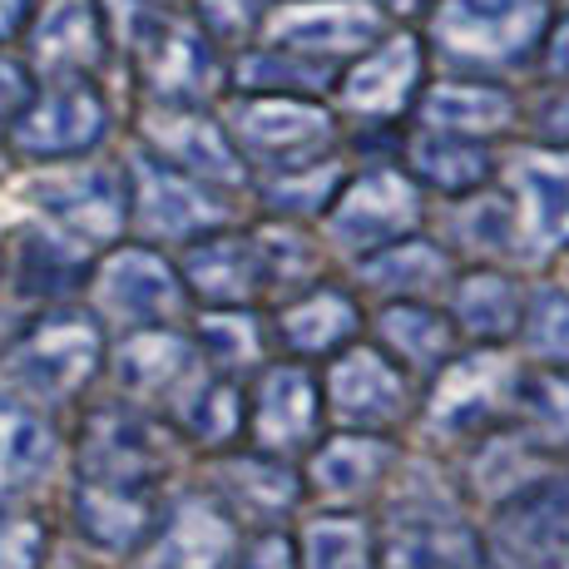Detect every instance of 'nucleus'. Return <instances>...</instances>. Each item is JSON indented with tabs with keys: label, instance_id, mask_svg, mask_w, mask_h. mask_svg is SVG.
Segmentation results:
<instances>
[{
	"label": "nucleus",
	"instance_id": "obj_1",
	"mask_svg": "<svg viewBox=\"0 0 569 569\" xmlns=\"http://www.w3.org/2000/svg\"><path fill=\"white\" fill-rule=\"evenodd\" d=\"M431 50L461 74H510L540 54L555 20L550 0H436Z\"/></svg>",
	"mask_w": 569,
	"mask_h": 569
},
{
	"label": "nucleus",
	"instance_id": "obj_2",
	"mask_svg": "<svg viewBox=\"0 0 569 569\" xmlns=\"http://www.w3.org/2000/svg\"><path fill=\"white\" fill-rule=\"evenodd\" d=\"M104 357L109 337L90 308H46L16 332L6 371L20 397L36 407H60L90 391V381L104 371Z\"/></svg>",
	"mask_w": 569,
	"mask_h": 569
},
{
	"label": "nucleus",
	"instance_id": "obj_3",
	"mask_svg": "<svg viewBox=\"0 0 569 569\" xmlns=\"http://www.w3.org/2000/svg\"><path fill=\"white\" fill-rule=\"evenodd\" d=\"M109 371H114L119 391L124 401L134 407L154 411L159 421H183V411L203 397V387L218 377L208 367V357L199 352L189 332H179L173 322H159V327H134L124 332V342L104 357Z\"/></svg>",
	"mask_w": 569,
	"mask_h": 569
},
{
	"label": "nucleus",
	"instance_id": "obj_4",
	"mask_svg": "<svg viewBox=\"0 0 569 569\" xmlns=\"http://www.w3.org/2000/svg\"><path fill=\"white\" fill-rule=\"evenodd\" d=\"M520 362L506 347H476L456 352L451 362L431 377V391L421 401V421L441 441H476L516 416Z\"/></svg>",
	"mask_w": 569,
	"mask_h": 569
},
{
	"label": "nucleus",
	"instance_id": "obj_5",
	"mask_svg": "<svg viewBox=\"0 0 569 569\" xmlns=\"http://www.w3.org/2000/svg\"><path fill=\"white\" fill-rule=\"evenodd\" d=\"M218 119L238 154L248 159V169L262 163L268 173L317 163L337 144V114L312 94H238Z\"/></svg>",
	"mask_w": 569,
	"mask_h": 569
},
{
	"label": "nucleus",
	"instance_id": "obj_6",
	"mask_svg": "<svg viewBox=\"0 0 569 569\" xmlns=\"http://www.w3.org/2000/svg\"><path fill=\"white\" fill-rule=\"evenodd\" d=\"M109 139V100L94 74L36 84L30 104L10 119L6 144L26 163H74Z\"/></svg>",
	"mask_w": 569,
	"mask_h": 569
},
{
	"label": "nucleus",
	"instance_id": "obj_7",
	"mask_svg": "<svg viewBox=\"0 0 569 569\" xmlns=\"http://www.w3.org/2000/svg\"><path fill=\"white\" fill-rule=\"evenodd\" d=\"M90 312L104 327H159V322H179L189 308L183 278L154 243H109V253L100 262H90Z\"/></svg>",
	"mask_w": 569,
	"mask_h": 569
},
{
	"label": "nucleus",
	"instance_id": "obj_8",
	"mask_svg": "<svg viewBox=\"0 0 569 569\" xmlns=\"http://www.w3.org/2000/svg\"><path fill=\"white\" fill-rule=\"evenodd\" d=\"M129 223L149 238V243H193L203 233L233 223V208H228L223 189L193 179V173L173 169V163L154 159L149 149L129 154Z\"/></svg>",
	"mask_w": 569,
	"mask_h": 569
},
{
	"label": "nucleus",
	"instance_id": "obj_9",
	"mask_svg": "<svg viewBox=\"0 0 569 569\" xmlns=\"http://www.w3.org/2000/svg\"><path fill=\"white\" fill-rule=\"evenodd\" d=\"M486 560V540L446 496H401L387 506L377 569H480Z\"/></svg>",
	"mask_w": 569,
	"mask_h": 569
},
{
	"label": "nucleus",
	"instance_id": "obj_10",
	"mask_svg": "<svg viewBox=\"0 0 569 569\" xmlns=\"http://www.w3.org/2000/svg\"><path fill=\"white\" fill-rule=\"evenodd\" d=\"M322 381V411L337 431H397L416 411L407 367H397L377 342H347L332 352Z\"/></svg>",
	"mask_w": 569,
	"mask_h": 569
},
{
	"label": "nucleus",
	"instance_id": "obj_11",
	"mask_svg": "<svg viewBox=\"0 0 569 569\" xmlns=\"http://www.w3.org/2000/svg\"><path fill=\"white\" fill-rule=\"evenodd\" d=\"M322 218H327V238L342 253L362 258L371 248L391 243V238L416 233V223H421V183L397 163H377V169H362L357 179H347L337 189V199L322 208Z\"/></svg>",
	"mask_w": 569,
	"mask_h": 569
},
{
	"label": "nucleus",
	"instance_id": "obj_12",
	"mask_svg": "<svg viewBox=\"0 0 569 569\" xmlns=\"http://www.w3.org/2000/svg\"><path fill=\"white\" fill-rule=\"evenodd\" d=\"M134 54H139V84H144L149 104L208 109L218 94L228 90L223 50L203 36L199 20L163 16L159 26L134 46Z\"/></svg>",
	"mask_w": 569,
	"mask_h": 569
},
{
	"label": "nucleus",
	"instance_id": "obj_13",
	"mask_svg": "<svg viewBox=\"0 0 569 569\" xmlns=\"http://www.w3.org/2000/svg\"><path fill=\"white\" fill-rule=\"evenodd\" d=\"M387 36L377 0H288L272 6L258 26L262 46L292 50L317 64H342Z\"/></svg>",
	"mask_w": 569,
	"mask_h": 569
},
{
	"label": "nucleus",
	"instance_id": "obj_14",
	"mask_svg": "<svg viewBox=\"0 0 569 569\" xmlns=\"http://www.w3.org/2000/svg\"><path fill=\"white\" fill-rule=\"evenodd\" d=\"M139 149H149V154L173 163V169L193 173V179L213 183V189H243V183H253V169H248V159L228 139L223 119L208 114V109L149 104L139 114Z\"/></svg>",
	"mask_w": 569,
	"mask_h": 569
},
{
	"label": "nucleus",
	"instance_id": "obj_15",
	"mask_svg": "<svg viewBox=\"0 0 569 569\" xmlns=\"http://www.w3.org/2000/svg\"><path fill=\"white\" fill-rule=\"evenodd\" d=\"M243 431L253 436L258 451L282 456V461L312 451L317 431H322V381L312 377V367L298 357L262 362L243 411Z\"/></svg>",
	"mask_w": 569,
	"mask_h": 569
},
{
	"label": "nucleus",
	"instance_id": "obj_16",
	"mask_svg": "<svg viewBox=\"0 0 569 569\" xmlns=\"http://www.w3.org/2000/svg\"><path fill=\"white\" fill-rule=\"evenodd\" d=\"M490 545L506 569H569V470H550L496 506Z\"/></svg>",
	"mask_w": 569,
	"mask_h": 569
},
{
	"label": "nucleus",
	"instance_id": "obj_17",
	"mask_svg": "<svg viewBox=\"0 0 569 569\" xmlns=\"http://www.w3.org/2000/svg\"><path fill=\"white\" fill-rule=\"evenodd\" d=\"M36 208L50 228L84 248H109L129 228V179L109 163L60 169L36 183Z\"/></svg>",
	"mask_w": 569,
	"mask_h": 569
},
{
	"label": "nucleus",
	"instance_id": "obj_18",
	"mask_svg": "<svg viewBox=\"0 0 569 569\" xmlns=\"http://www.w3.org/2000/svg\"><path fill=\"white\" fill-rule=\"evenodd\" d=\"M426 80V46L411 30H397V36H381L377 46H367L362 54L347 60V70L332 80L337 104L342 114L357 119H397L407 114L421 94Z\"/></svg>",
	"mask_w": 569,
	"mask_h": 569
},
{
	"label": "nucleus",
	"instance_id": "obj_19",
	"mask_svg": "<svg viewBox=\"0 0 569 569\" xmlns=\"http://www.w3.org/2000/svg\"><path fill=\"white\" fill-rule=\"evenodd\" d=\"M74 530L100 555H134L154 535L163 516V486L154 480H114V476H74L70 486Z\"/></svg>",
	"mask_w": 569,
	"mask_h": 569
},
{
	"label": "nucleus",
	"instance_id": "obj_20",
	"mask_svg": "<svg viewBox=\"0 0 569 569\" xmlns=\"http://www.w3.org/2000/svg\"><path fill=\"white\" fill-rule=\"evenodd\" d=\"M243 555V525L218 496H183L163 506L144 540V569H233Z\"/></svg>",
	"mask_w": 569,
	"mask_h": 569
},
{
	"label": "nucleus",
	"instance_id": "obj_21",
	"mask_svg": "<svg viewBox=\"0 0 569 569\" xmlns=\"http://www.w3.org/2000/svg\"><path fill=\"white\" fill-rule=\"evenodd\" d=\"M179 278H183V292L193 302H203V308H258L272 292L258 233H238L233 223L183 243Z\"/></svg>",
	"mask_w": 569,
	"mask_h": 569
},
{
	"label": "nucleus",
	"instance_id": "obj_22",
	"mask_svg": "<svg viewBox=\"0 0 569 569\" xmlns=\"http://www.w3.org/2000/svg\"><path fill=\"white\" fill-rule=\"evenodd\" d=\"M109 30L94 0H46L26 26V64L36 80H70L94 74L109 60Z\"/></svg>",
	"mask_w": 569,
	"mask_h": 569
},
{
	"label": "nucleus",
	"instance_id": "obj_23",
	"mask_svg": "<svg viewBox=\"0 0 569 569\" xmlns=\"http://www.w3.org/2000/svg\"><path fill=\"white\" fill-rule=\"evenodd\" d=\"M569 248V154L516 163V253L525 262H550Z\"/></svg>",
	"mask_w": 569,
	"mask_h": 569
},
{
	"label": "nucleus",
	"instance_id": "obj_24",
	"mask_svg": "<svg viewBox=\"0 0 569 569\" xmlns=\"http://www.w3.org/2000/svg\"><path fill=\"white\" fill-rule=\"evenodd\" d=\"M391 466H397V441L387 431H337L327 441H312L302 486L327 506H357L377 496Z\"/></svg>",
	"mask_w": 569,
	"mask_h": 569
},
{
	"label": "nucleus",
	"instance_id": "obj_25",
	"mask_svg": "<svg viewBox=\"0 0 569 569\" xmlns=\"http://www.w3.org/2000/svg\"><path fill=\"white\" fill-rule=\"evenodd\" d=\"M416 119L426 129H446V134L466 139H496L520 124V104L506 84L496 80H436L416 94Z\"/></svg>",
	"mask_w": 569,
	"mask_h": 569
},
{
	"label": "nucleus",
	"instance_id": "obj_26",
	"mask_svg": "<svg viewBox=\"0 0 569 569\" xmlns=\"http://www.w3.org/2000/svg\"><path fill=\"white\" fill-rule=\"evenodd\" d=\"M377 347L397 367L436 377L456 352H461V332H456L451 312L436 308L431 298H397L377 312Z\"/></svg>",
	"mask_w": 569,
	"mask_h": 569
},
{
	"label": "nucleus",
	"instance_id": "obj_27",
	"mask_svg": "<svg viewBox=\"0 0 569 569\" xmlns=\"http://www.w3.org/2000/svg\"><path fill=\"white\" fill-rule=\"evenodd\" d=\"M451 322L466 342L476 347H506L520 337L525 317V282L516 272L500 268H470L461 278H451Z\"/></svg>",
	"mask_w": 569,
	"mask_h": 569
},
{
	"label": "nucleus",
	"instance_id": "obj_28",
	"mask_svg": "<svg viewBox=\"0 0 569 569\" xmlns=\"http://www.w3.org/2000/svg\"><path fill=\"white\" fill-rule=\"evenodd\" d=\"M456 278V262L441 243L431 238H391V243L371 248V253L357 258V282L367 292H377L381 302H397V298H436L446 292Z\"/></svg>",
	"mask_w": 569,
	"mask_h": 569
},
{
	"label": "nucleus",
	"instance_id": "obj_29",
	"mask_svg": "<svg viewBox=\"0 0 569 569\" xmlns=\"http://www.w3.org/2000/svg\"><path fill=\"white\" fill-rule=\"evenodd\" d=\"M362 332V308H357L352 292L342 288H308L292 302H282L278 317H272V337L288 347L292 357H332L342 352L347 342H357Z\"/></svg>",
	"mask_w": 569,
	"mask_h": 569
},
{
	"label": "nucleus",
	"instance_id": "obj_30",
	"mask_svg": "<svg viewBox=\"0 0 569 569\" xmlns=\"http://www.w3.org/2000/svg\"><path fill=\"white\" fill-rule=\"evenodd\" d=\"M218 500L233 510L238 525H278L302 500V470H292V461L268 451L228 456L218 466Z\"/></svg>",
	"mask_w": 569,
	"mask_h": 569
},
{
	"label": "nucleus",
	"instance_id": "obj_31",
	"mask_svg": "<svg viewBox=\"0 0 569 569\" xmlns=\"http://www.w3.org/2000/svg\"><path fill=\"white\" fill-rule=\"evenodd\" d=\"M54 451L60 441H54L46 407L20 397L16 387L0 391V500H16L30 486H40L54 466Z\"/></svg>",
	"mask_w": 569,
	"mask_h": 569
},
{
	"label": "nucleus",
	"instance_id": "obj_32",
	"mask_svg": "<svg viewBox=\"0 0 569 569\" xmlns=\"http://www.w3.org/2000/svg\"><path fill=\"white\" fill-rule=\"evenodd\" d=\"M555 456L540 451L516 421L496 426V431L476 436V456L466 461V486L470 496H480L486 506H506L510 496L530 490L540 476H550Z\"/></svg>",
	"mask_w": 569,
	"mask_h": 569
},
{
	"label": "nucleus",
	"instance_id": "obj_33",
	"mask_svg": "<svg viewBox=\"0 0 569 569\" xmlns=\"http://www.w3.org/2000/svg\"><path fill=\"white\" fill-rule=\"evenodd\" d=\"M401 169L411 173L421 189L436 193H476L496 179V154L486 149V139H466V134H446V129H426L411 134L407 144V163Z\"/></svg>",
	"mask_w": 569,
	"mask_h": 569
},
{
	"label": "nucleus",
	"instance_id": "obj_34",
	"mask_svg": "<svg viewBox=\"0 0 569 569\" xmlns=\"http://www.w3.org/2000/svg\"><path fill=\"white\" fill-rule=\"evenodd\" d=\"M298 569H377L371 520L347 506L312 516L298 535Z\"/></svg>",
	"mask_w": 569,
	"mask_h": 569
},
{
	"label": "nucleus",
	"instance_id": "obj_35",
	"mask_svg": "<svg viewBox=\"0 0 569 569\" xmlns=\"http://www.w3.org/2000/svg\"><path fill=\"white\" fill-rule=\"evenodd\" d=\"M193 342H199V352L218 377H248V371L262 367L268 327L253 308H203Z\"/></svg>",
	"mask_w": 569,
	"mask_h": 569
},
{
	"label": "nucleus",
	"instance_id": "obj_36",
	"mask_svg": "<svg viewBox=\"0 0 569 569\" xmlns=\"http://www.w3.org/2000/svg\"><path fill=\"white\" fill-rule=\"evenodd\" d=\"M332 80H337L332 64L302 60V54L278 46H253L228 64V84L238 94H317Z\"/></svg>",
	"mask_w": 569,
	"mask_h": 569
},
{
	"label": "nucleus",
	"instance_id": "obj_37",
	"mask_svg": "<svg viewBox=\"0 0 569 569\" xmlns=\"http://www.w3.org/2000/svg\"><path fill=\"white\" fill-rule=\"evenodd\" d=\"M510 421H516L540 451L569 456V367L520 371L516 416H510Z\"/></svg>",
	"mask_w": 569,
	"mask_h": 569
},
{
	"label": "nucleus",
	"instance_id": "obj_38",
	"mask_svg": "<svg viewBox=\"0 0 569 569\" xmlns=\"http://www.w3.org/2000/svg\"><path fill=\"white\" fill-rule=\"evenodd\" d=\"M342 183H347L342 163L327 154L317 163H302V169L268 173V179H262V203L278 208V213H288V218H312V213H322V208L337 199Z\"/></svg>",
	"mask_w": 569,
	"mask_h": 569
},
{
	"label": "nucleus",
	"instance_id": "obj_39",
	"mask_svg": "<svg viewBox=\"0 0 569 569\" xmlns=\"http://www.w3.org/2000/svg\"><path fill=\"white\" fill-rule=\"evenodd\" d=\"M520 342L545 367H569V288L545 282V288L525 292Z\"/></svg>",
	"mask_w": 569,
	"mask_h": 569
},
{
	"label": "nucleus",
	"instance_id": "obj_40",
	"mask_svg": "<svg viewBox=\"0 0 569 569\" xmlns=\"http://www.w3.org/2000/svg\"><path fill=\"white\" fill-rule=\"evenodd\" d=\"M456 238L476 258L516 253V199L510 193H486V189L466 193V208L456 213Z\"/></svg>",
	"mask_w": 569,
	"mask_h": 569
},
{
	"label": "nucleus",
	"instance_id": "obj_41",
	"mask_svg": "<svg viewBox=\"0 0 569 569\" xmlns=\"http://www.w3.org/2000/svg\"><path fill=\"white\" fill-rule=\"evenodd\" d=\"M243 411H248L243 391L233 387V377H213L203 387V397L183 411L179 431L189 436V441L208 446V451H223V446H233L238 436H243Z\"/></svg>",
	"mask_w": 569,
	"mask_h": 569
},
{
	"label": "nucleus",
	"instance_id": "obj_42",
	"mask_svg": "<svg viewBox=\"0 0 569 569\" xmlns=\"http://www.w3.org/2000/svg\"><path fill=\"white\" fill-rule=\"evenodd\" d=\"M50 530L36 510L0 506V569H46Z\"/></svg>",
	"mask_w": 569,
	"mask_h": 569
},
{
	"label": "nucleus",
	"instance_id": "obj_43",
	"mask_svg": "<svg viewBox=\"0 0 569 569\" xmlns=\"http://www.w3.org/2000/svg\"><path fill=\"white\" fill-rule=\"evenodd\" d=\"M268 0H193V20L203 26V36L223 46H248L258 36L262 16H268Z\"/></svg>",
	"mask_w": 569,
	"mask_h": 569
},
{
	"label": "nucleus",
	"instance_id": "obj_44",
	"mask_svg": "<svg viewBox=\"0 0 569 569\" xmlns=\"http://www.w3.org/2000/svg\"><path fill=\"white\" fill-rule=\"evenodd\" d=\"M258 248H262V268H268V288H282V282L312 278V248L298 228L288 223H268L258 228Z\"/></svg>",
	"mask_w": 569,
	"mask_h": 569
},
{
	"label": "nucleus",
	"instance_id": "obj_45",
	"mask_svg": "<svg viewBox=\"0 0 569 569\" xmlns=\"http://www.w3.org/2000/svg\"><path fill=\"white\" fill-rule=\"evenodd\" d=\"M94 10H100L109 30V46H124V50H134L163 20V0H94Z\"/></svg>",
	"mask_w": 569,
	"mask_h": 569
},
{
	"label": "nucleus",
	"instance_id": "obj_46",
	"mask_svg": "<svg viewBox=\"0 0 569 569\" xmlns=\"http://www.w3.org/2000/svg\"><path fill=\"white\" fill-rule=\"evenodd\" d=\"M36 70H30L20 54H10L6 46H0V139H6L10 119L20 114V109L30 104V94H36Z\"/></svg>",
	"mask_w": 569,
	"mask_h": 569
},
{
	"label": "nucleus",
	"instance_id": "obj_47",
	"mask_svg": "<svg viewBox=\"0 0 569 569\" xmlns=\"http://www.w3.org/2000/svg\"><path fill=\"white\" fill-rule=\"evenodd\" d=\"M233 569H298V540L282 530H262L253 545H243Z\"/></svg>",
	"mask_w": 569,
	"mask_h": 569
},
{
	"label": "nucleus",
	"instance_id": "obj_48",
	"mask_svg": "<svg viewBox=\"0 0 569 569\" xmlns=\"http://www.w3.org/2000/svg\"><path fill=\"white\" fill-rule=\"evenodd\" d=\"M535 139H540L545 149H565L569 154V84L565 90H555L550 100L535 109Z\"/></svg>",
	"mask_w": 569,
	"mask_h": 569
},
{
	"label": "nucleus",
	"instance_id": "obj_49",
	"mask_svg": "<svg viewBox=\"0 0 569 569\" xmlns=\"http://www.w3.org/2000/svg\"><path fill=\"white\" fill-rule=\"evenodd\" d=\"M540 70H545V80H560L569 84V16L565 20H550V30H545V40H540Z\"/></svg>",
	"mask_w": 569,
	"mask_h": 569
},
{
	"label": "nucleus",
	"instance_id": "obj_50",
	"mask_svg": "<svg viewBox=\"0 0 569 569\" xmlns=\"http://www.w3.org/2000/svg\"><path fill=\"white\" fill-rule=\"evenodd\" d=\"M36 6H40V0H0V46H10V40L26 36Z\"/></svg>",
	"mask_w": 569,
	"mask_h": 569
},
{
	"label": "nucleus",
	"instance_id": "obj_51",
	"mask_svg": "<svg viewBox=\"0 0 569 569\" xmlns=\"http://www.w3.org/2000/svg\"><path fill=\"white\" fill-rule=\"evenodd\" d=\"M436 0H377V10L381 16H391V20H416V16H426Z\"/></svg>",
	"mask_w": 569,
	"mask_h": 569
},
{
	"label": "nucleus",
	"instance_id": "obj_52",
	"mask_svg": "<svg viewBox=\"0 0 569 569\" xmlns=\"http://www.w3.org/2000/svg\"><path fill=\"white\" fill-rule=\"evenodd\" d=\"M480 569H496V565H490V560H486V565H480Z\"/></svg>",
	"mask_w": 569,
	"mask_h": 569
}]
</instances>
